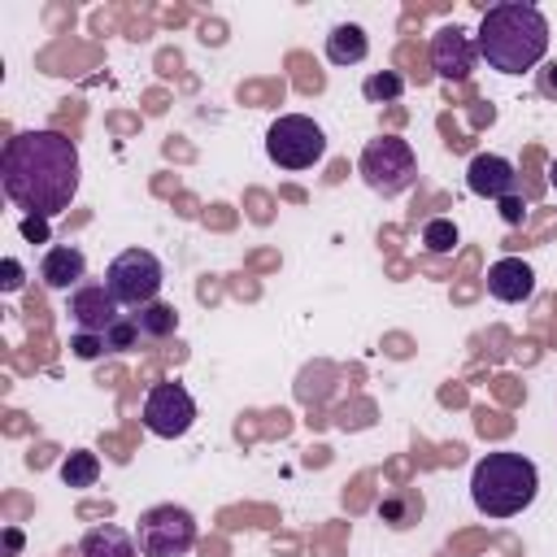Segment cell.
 <instances>
[{"instance_id": "cell-2", "label": "cell", "mask_w": 557, "mask_h": 557, "mask_svg": "<svg viewBox=\"0 0 557 557\" xmlns=\"http://www.w3.org/2000/svg\"><path fill=\"white\" fill-rule=\"evenodd\" d=\"M479 57L500 74H527L548 52V17L527 0L487 4L474 30Z\"/></svg>"}, {"instance_id": "cell-13", "label": "cell", "mask_w": 557, "mask_h": 557, "mask_svg": "<svg viewBox=\"0 0 557 557\" xmlns=\"http://www.w3.org/2000/svg\"><path fill=\"white\" fill-rule=\"evenodd\" d=\"M39 278L52 287V292H74L78 283H87V257L83 248L74 244H52L39 261Z\"/></svg>"}, {"instance_id": "cell-24", "label": "cell", "mask_w": 557, "mask_h": 557, "mask_svg": "<svg viewBox=\"0 0 557 557\" xmlns=\"http://www.w3.org/2000/svg\"><path fill=\"white\" fill-rule=\"evenodd\" d=\"M22 235L30 244H48V218H22Z\"/></svg>"}, {"instance_id": "cell-25", "label": "cell", "mask_w": 557, "mask_h": 557, "mask_svg": "<svg viewBox=\"0 0 557 557\" xmlns=\"http://www.w3.org/2000/svg\"><path fill=\"white\" fill-rule=\"evenodd\" d=\"M496 205H500V218H505L509 226H518V222H522V196H518V191H513V196H505V200H496Z\"/></svg>"}, {"instance_id": "cell-17", "label": "cell", "mask_w": 557, "mask_h": 557, "mask_svg": "<svg viewBox=\"0 0 557 557\" xmlns=\"http://www.w3.org/2000/svg\"><path fill=\"white\" fill-rule=\"evenodd\" d=\"M135 326H139L144 339H165V335L178 331V313H174V305L152 300V305H144V309L135 313Z\"/></svg>"}, {"instance_id": "cell-28", "label": "cell", "mask_w": 557, "mask_h": 557, "mask_svg": "<svg viewBox=\"0 0 557 557\" xmlns=\"http://www.w3.org/2000/svg\"><path fill=\"white\" fill-rule=\"evenodd\" d=\"M548 183H553V191H557V161L548 165Z\"/></svg>"}, {"instance_id": "cell-27", "label": "cell", "mask_w": 557, "mask_h": 557, "mask_svg": "<svg viewBox=\"0 0 557 557\" xmlns=\"http://www.w3.org/2000/svg\"><path fill=\"white\" fill-rule=\"evenodd\" d=\"M17 553H22V531L4 527V557H17Z\"/></svg>"}, {"instance_id": "cell-23", "label": "cell", "mask_w": 557, "mask_h": 557, "mask_svg": "<svg viewBox=\"0 0 557 557\" xmlns=\"http://www.w3.org/2000/svg\"><path fill=\"white\" fill-rule=\"evenodd\" d=\"M22 283H26L22 261H17V257H4V278H0V287H4V292H22Z\"/></svg>"}, {"instance_id": "cell-1", "label": "cell", "mask_w": 557, "mask_h": 557, "mask_svg": "<svg viewBox=\"0 0 557 557\" xmlns=\"http://www.w3.org/2000/svg\"><path fill=\"white\" fill-rule=\"evenodd\" d=\"M78 148L61 131H17L0 148V187L26 218H57L78 196Z\"/></svg>"}, {"instance_id": "cell-18", "label": "cell", "mask_w": 557, "mask_h": 557, "mask_svg": "<svg viewBox=\"0 0 557 557\" xmlns=\"http://www.w3.org/2000/svg\"><path fill=\"white\" fill-rule=\"evenodd\" d=\"M100 479V457L91 448H74L65 461H61V483L65 487H91Z\"/></svg>"}, {"instance_id": "cell-15", "label": "cell", "mask_w": 557, "mask_h": 557, "mask_svg": "<svg viewBox=\"0 0 557 557\" xmlns=\"http://www.w3.org/2000/svg\"><path fill=\"white\" fill-rule=\"evenodd\" d=\"M78 553H83V557H139V544H135L131 531L104 522V527H91V531L83 535Z\"/></svg>"}, {"instance_id": "cell-26", "label": "cell", "mask_w": 557, "mask_h": 557, "mask_svg": "<svg viewBox=\"0 0 557 557\" xmlns=\"http://www.w3.org/2000/svg\"><path fill=\"white\" fill-rule=\"evenodd\" d=\"M540 91H544V96H557V61H548V65L540 70Z\"/></svg>"}, {"instance_id": "cell-6", "label": "cell", "mask_w": 557, "mask_h": 557, "mask_svg": "<svg viewBox=\"0 0 557 557\" xmlns=\"http://www.w3.org/2000/svg\"><path fill=\"white\" fill-rule=\"evenodd\" d=\"M139 557H183L196 548V513L183 505H152L135 522Z\"/></svg>"}, {"instance_id": "cell-19", "label": "cell", "mask_w": 557, "mask_h": 557, "mask_svg": "<svg viewBox=\"0 0 557 557\" xmlns=\"http://www.w3.org/2000/svg\"><path fill=\"white\" fill-rule=\"evenodd\" d=\"M400 91H405V78H400L396 70H374V74H366V83H361V96H366L370 104L400 100Z\"/></svg>"}, {"instance_id": "cell-11", "label": "cell", "mask_w": 557, "mask_h": 557, "mask_svg": "<svg viewBox=\"0 0 557 557\" xmlns=\"http://www.w3.org/2000/svg\"><path fill=\"white\" fill-rule=\"evenodd\" d=\"M466 187H470V196H479V200H505V196L518 191V170H513V161L500 157V152H479V157H470V165H466Z\"/></svg>"}, {"instance_id": "cell-7", "label": "cell", "mask_w": 557, "mask_h": 557, "mask_svg": "<svg viewBox=\"0 0 557 557\" xmlns=\"http://www.w3.org/2000/svg\"><path fill=\"white\" fill-rule=\"evenodd\" d=\"M161 283H165V270H161L157 252H148V248H126L104 270V287L117 296V305H135V309L152 305Z\"/></svg>"}, {"instance_id": "cell-8", "label": "cell", "mask_w": 557, "mask_h": 557, "mask_svg": "<svg viewBox=\"0 0 557 557\" xmlns=\"http://www.w3.org/2000/svg\"><path fill=\"white\" fill-rule=\"evenodd\" d=\"M139 418H144V426H148L157 440H178V435H187L191 422H196V400H191V392H187L183 383L165 379V383H152V387H148Z\"/></svg>"}, {"instance_id": "cell-22", "label": "cell", "mask_w": 557, "mask_h": 557, "mask_svg": "<svg viewBox=\"0 0 557 557\" xmlns=\"http://www.w3.org/2000/svg\"><path fill=\"white\" fill-rule=\"evenodd\" d=\"M70 348H74V357H78V361H96V357H104V352H109L104 335H91V331H74V335H70Z\"/></svg>"}, {"instance_id": "cell-21", "label": "cell", "mask_w": 557, "mask_h": 557, "mask_svg": "<svg viewBox=\"0 0 557 557\" xmlns=\"http://www.w3.org/2000/svg\"><path fill=\"white\" fill-rule=\"evenodd\" d=\"M135 339H139V326H135V318H122V322H113V326L104 331V344H109V352H126V348H135Z\"/></svg>"}, {"instance_id": "cell-10", "label": "cell", "mask_w": 557, "mask_h": 557, "mask_svg": "<svg viewBox=\"0 0 557 557\" xmlns=\"http://www.w3.org/2000/svg\"><path fill=\"white\" fill-rule=\"evenodd\" d=\"M70 318H74L78 331L104 335L113 322H122V305L104 283H78L70 292Z\"/></svg>"}, {"instance_id": "cell-14", "label": "cell", "mask_w": 557, "mask_h": 557, "mask_svg": "<svg viewBox=\"0 0 557 557\" xmlns=\"http://www.w3.org/2000/svg\"><path fill=\"white\" fill-rule=\"evenodd\" d=\"M370 57V35L357 22H339L326 35V61L331 65H361Z\"/></svg>"}, {"instance_id": "cell-4", "label": "cell", "mask_w": 557, "mask_h": 557, "mask_svg": "<svg viewBox=\"0 0 557 557\" xmlns=\"http://www.w3.org/2000/svg\"><path fill=\"white\" fill-rule=\"evenodd\" d=\"M357 174L366 178L370 191H379V196L392 200V196H400V191H409L418 183V157H413L409 139H400V135H374L361 148V157H357Z\"/></svg>"}, {"instance_id": "cell-9", "label": "cell", "mask_w": 557, "mask_h": 557, "mask_svg": "<svg viewBox=\"0 0 557 557\" xmlns=\"http://www.w3.org/2000/svg\"><path fill=\"white\" fill-rule=\"evenodd\" d=\"M474 61H479V44L466 26H440L431 35V70L448 83H466L474 74Z\"/></svg>"}, {"instance_id": "cell-5", "label": "cell", "mask_w": 557, "mask_h": 557, "mask_svg": "<svg viewBox=\"0 0 557 557\" xmlns=\"http://www.w3.org/2000/svg\"><path fill=\"white\" fill-rule=\"evenodd\" d=\"M265 157L278 170H309L326 157V131L305 113H283L265 131Z\"/></svg>"}, {"instance_id": "cell-16", "label": "cell", "mask_w": 557, "mask_h": 557, "mask_svg": "<svg viewBox=\"0 0 557 557\" xmlns=\"http://www.w3.org/2000/svg\"><path fill=\"white\" fill-rule=\"evenodd\" d=\"M379 518H383L387 527L405 531V527H413V522L422 518V496H418V492H387V496L379 500Z\"/></svg>"}, {"instance_id": "cell-20", "label": "cell", "mask_w": 557, "mask_h": 557, "mask_svg": "<svg viewBox=\"0 0 557 557\" xmlns=\"http://www.w3.org/2000/svg\"><path fill=\"white\" fill-rule=\"evenodd\" d=\"M457 239H461V235H457V222H453V218H426V222H422V244H426V252H440V257H444V252L457 248Z\"/></svg>"}, {"instance_id": "cell-12", "label": "cell", "mask_w": 557, "mask_h": 557, "mask_svg": "<svg viewBox=\"0 0 557 557\" xmlns=\"http://www.w3.org/2000/svg\"><path fill=\"white\" fill-rule=\"evenodd\" d=\"M487 292L500 305H522L535 296V270L522 257H500L487 265Z\"/></svg>"}, {"instance_id": "cell-3", "label": "cell", "mask_w": 557, "mask_h": 557, "mask_svg": "<svg viewBox=\"0 0 557 557\" xmlns=\"http://www.w3.org/2000/svg\"><path fill=\"white\" fill-rule=\"evenodd\" d=\"M540 496V470L522 453H487L470 470V500L483 518H513Z\"/></svg>"}]
</instances>
